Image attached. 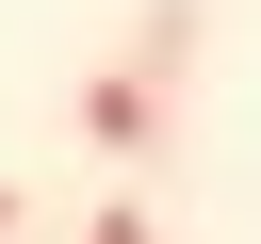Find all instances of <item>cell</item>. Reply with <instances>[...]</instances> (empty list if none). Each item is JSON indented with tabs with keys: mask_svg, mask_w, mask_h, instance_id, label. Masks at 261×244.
<instances>
[{
	"mask_svg": "<svg viewBox=\"0 0 261 244\" xmlns=\"http://www.w3.org/2000/svg\"><path fill=\"white\" fill-rule=\"evenodd\" d=\"M82 146H98V163H147V146H163V98L98 65V81H82Z\"/></svg>",
	"mask_w": 261,
	"mask_h": 244,
	"instance_id": "obj_2",
	"label": "cell"
},
{
	"mask_svg": "<svg viewBox=\"0 0 261 244\" xmlns=\"http://www.w3.org/2000/svg\"><path fill=\"white\" fill-rule=\"evenodd\" d=\"M212 49V0H147L130 16V49H114V81H147V98H179V65Z\"/></svg>",
	"mask_w": 261,
	"mask_h": 244,
	"instance_id": "obj_1",
	"label": "cell"
},
{
	"mask_svg": "<svg viewBox=\"0 0 261 244\" xmlns=\"http://www.w3.org/2000/svg\"><path fill=\"white\" fill-rule=\"evenodd\" d=\"M82 244H163V228H147V211H130V195H114V211H98V228H82Z\"/></svg>",
	"mask_w": 261,
	"mask_h": 244,
	"instance_id": "obj_3",
	"label": "cell"
},
{
	"mask_svg": "<svg viewBox=\"0 0 261 244\" xmlns=\"http://www.w3.org/2000/svg\"><path fill=\"white\" fill-rule=\"evenodd\" d=\"M16 228H33V211H16V179H0V244H16Z\"/></svg>",
	"mask_w": 261,
	"mask_h": 244,
	"instance_id": "obj_4",
	"label": "cell"
}]
</instances>
